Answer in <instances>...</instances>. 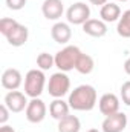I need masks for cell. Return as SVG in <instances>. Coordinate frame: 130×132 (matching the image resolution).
<instances>
[{"label": "cell", "instance_id": "cb8c5ba5", "mask_svg": "<svg viewBox=\"0 0 130 132\" xmlns=\"http://www.w3.org/2000/svg\"><path fill=\"white\" fill-rule=\"evenodd\" d=\"M9 112H11V111L8 109V106L3 103V104L0 106V125H2V126L8 121V118H9Z\"/></svg>", "mask_w": 130, "mask_h": 132}, {"label": "cell", "instance_id": "277c9868", "mask_svg": "<svg viewBox=\"0 0 130 132\" xmlns=\"http://www.w3.org/2000/svg\"><path fill=\"white\" fill-rule=\"evenodd\" d=\"M70 91V78L67 77L66 72H55L49 77L48 83V92L54 98H63L66 94Z\"/></svg>", "mask_w": 130, "mask_h": 132}, {"label": "cell", "instance_id": "9c48e42d", "mask_svg": "<svg viewBox=\"0 0 130 132\" xmlns=\"http://www.w3.org/2000/svg\"><path fill=\"white\" fill-rule=\"evenodd\" d=\"M23 83L22 72L15 68H9L2 74V86L8 91H17Z\"/></svg>", "mask_w": 130, "mask_h": 132}, {"label": "cell", "instance_id": "6da1fadb", "mask_svg": "<svg viewBox=\"0 0 130 132\" xmlns=\"http://www.w3.org/2000/svg\"><path fill=\"white\" fill-rule=\"evenodd\" d=\"M97 89L90 85H80L69 94V106L73 111L87 112L92 111L97 104Z\"/></svg>", "mask_w": 130, "mask_h": 132}, {"label": "cell", "instance_id": "603a6c76", "mask_svg": "<svg viewBox=\"0 0 130 132\" xmlns=\"http://www.w3.org/2000/svg\"><path fill=\"white\" fill-rule=\"evenodd\" d=\"M25 5H26V0H6L8 9H12V11H20L25 8Z\"/></svg>", "mask_w": 130, "mask_h": 132}, {"label": "cell", "instance_id": "e0dca14e", "mask_svg": "<svg viewBox=\"0 0 130 132\" xmlns=\"http://www.w3.org/2000/svg\"><path fill=\"white\" fill-rule=\"evenodd\" d=\"M75 69H77L80 74H83V75H89V74L95 69V60H94V57L89 55V54L81 52V55H80L78 60H77Z\"/></svg>", "mask_w": 130, "mask_h": 132}, {"label": "cell", "instance_id": "f546056e", "mask_svg": "<svg viewBox=\"0 0 130 132\" xmlns=\"http://www.w3.org/2000/svg\"><path fill=\"white\" fill-rule=\"evenodd\" d=\"M129 2H130V0H129Z\"/></svg>", "mask_w": 130, "mask_h": 132}, {"label": "cell", "instance_id": "2e32d148", "mask_svg": "<svg viewBox=\"0 0 130 132\" xmlns=\"http://www.w3.org/2000/svg\"><path fill=\"white\" fill-rule=\"evenodd\" d=\"M99 17L103 22L106 23H113V22H118L119 17H121V8L116 5V3H106L104 6H101L99 9Z\"/></svg>", "mask_w": 130, "mask_h": 132}, {"label": "cell", "instance_id": "4dcf8cb0", "mask_svg": "<svg viewBox=\"0 0 130 132\" xmlns=\"http://www.w3.org/2000/svg\"><path fill=\"white\" fill-rule=\"evenodd\" d=\"M129 123H130V121H129Z\"/></svg>", "mask_w": 130, "mask_h": 132}, {"label": "cell", "instance_id": "9a60e30c", "mask_svg": "<svg viewBox=\"0 0 130 132\" xmlns=\"http://www.w3.org/2000/svg\"><path fill=\"white\" fill-rule=\"evenodd\" d=\"M69 111H70V106H69V103L64 101L63 98H55L51 104H49V114H51V117L54 118V120H57V121H60V120H63L64 117L69 115Z\"/></svg>", "mask_w": 130, "mask_h": 132}, {"label": "cell", "instance_id": "8992f818", "mask_svg": "<svg viewBox=\"0 0 130 132\" xmlns=\"http://www.w3.org/2000/svg\"><path fill=\"white\" fill-rule=\"evenodd\" d=\"M26 120L29 123L34 125H38L41 123L44 118H46V114H48V108L44 104V101L40 98H31L28 103V108H26Z\"/></svg>", "mask_w": 130, "mask_h": 132}, {"label": "cell", "instance_id": "52a82bcc", "mask_svg": "<svg viewBox=\"0 0 130 132\" xmlns=\"http://www.w3.org/2000/svg\"><path fill=\"white\" fill-rule=\"evenodd\" d=\"M8 109L14 114H18L22 111H26L28 108V95L20 92V91H9L6 95H5V101H3Z\"/></svg>", "mask_w": 130, "mask_h": 132}, {"label": "cell", "instance_id": "44dd1931", "mask_svg": "<svg viewBox=\"0 0 130 132\" xmlns=\"http://www.w3.org/2000/svg\"><path fill=\"white\" fill-rule=\"evenodd\" d=\"M18 22L17 20H14V19H8V17H3L2 20H0V32L3 34L5 37L8 35V34L11 32L12 29H14V26L17 25Z\"/></svg>", "mask_w": 130, "mask_h": 132}, {"label": "cell", "instance_id": "30bf717a", "mask_svg": "<svg viewBox=\"0 0 130 132\" xmlns=\"http://www.w3.org/2000/svg\"><path fill=\"white\" fill-rule=\"evenodd\" d=\"M98 108H99V112L106 117L116 114V112H119V98L115 94L107 92V94L101 95V98L98 101Z\"/></svg>", "mask_w": 130, "mask_h": 132}, {"label": "cell", "instance_id": "8fae6325", "mask_svg": "<svg viewBox=\"0 0 130 132\" xmlns=\"http://www.w3.org/2000/svg\"><path fill=\"white\" fill-rule=\"evenodd\" d=\"M41 12L48 20H58L64 12V5L61 0H44L41 5Z\"/></svg>", "mask_w": 130, "mask_h": 132}, {"label": "cell", "instance_id": "ba28073f", "mask_svg": "<svg viewBox=\"0 0 130 132\" xmlns=\"http://www.w3.org/2000/svg\"><path fill=\"white\" fill-rule=\"evenodd\" d=\"M127 123H129L127 115L124 112H116V114H112L104 118L101 129H103V132H123L126 129Z\"/></svg>", "mask_w": 130, "mask_h": 132}, {"label": "cell", "instance_id": "83f0119b", "mask_svg": "<svg viewBox=\"0 0 130 132\" xmlns=\"http://www.w3.org/2000/svg\"><path fill=\"white\" fill-rule=\"evenodd\" d=\"M87 132H101V131H98V129H89Z\"/></svg>", "mask_w": 130, "mask_h": 132}, {"label": "cell", "instance_id": "4fadbf2b", "mask_svg": "<svg viewBox=\"0 0 130 132\" xmlns=\"http://www.w3.org/2000/svg\"><path fill=\"white\" fill-rule=\"evenodd\" d=\"M51 35H52V38H54L55 43L67 45V42H70V37H72V29H70L69 23L57 22V23L51 28Z\"/></svg>", "mask_w": 130, "mask_h": 132}, {"label": "cell", "instance_id": "ffe728a7", "mask_svg": "<svg viewBox=\"0 0 130 132\" xmlns=\"http://www.w3.org/2000/svg\"><path fill=\"white\" fill-rule=\"evenodd\" d=\"M37 66H38V69H41V71H48V69H51L52 66H55V57H52V55L48 54V52H40V54L37 55Z\"/></svg>", "mask_w": 130, "mask_h": 132}, {"label": "cell", "instance_id": "7a4b0ae2", "mask_svg": "<svg viewBox=\"0 0 130 132\" xmlns=\"http://www.w3.org/2000/svg\"><path fill=\"white\" fill-rule=\"evenodd\" d=\"M46 86V75L41 69H31L25 75V94L31 98H38Z\"/></svg>", "mask_w": 130, "mask_h": 132}, {"label": "cell", "instance_id": "5bb4252c", "mask_svg": "<svg viewBox=\"0 0 130 132\" xmlns=\"http://www.w3.org/2000/svg\"><path fill=\"white\" fill-rule=\"evenodd\" d=\"M83 31L84 34L90 35V37H95V38H99V37H104L107 34V23L103 22L101 19H89L84 25H83Z\"/></svg>", "mask_w": 130, "mask_h": 132}, {"label": "cell", "instance_id": "d6986e66", "mask_svg": "<svg viewBox=\"0 0 130 132\" xmlns=\"http://www.w3.org/2000/svg\"><path fill=\"white\" fill-rule=\"evenodd\" d=\"M116 32L123 38H130V9L121 14L118 25H116Z\"/></svg>", "mask_w": 130, "mask_h": 132}, {"label": "cell", "instance_id": "7c38bea8", "mask_svg": "<svg viewBox=\"0 0 130 132\" xmlns=\"http://www.w3.org/2000/svg\"><path fill=\"white\" fill-rule=\"evenodd\" d=\"M28 37H29V29H28L25 25L17 23V25L14 26V29L8 34L5 38L8 40V43H9L11 46L20 48V46H23V45L28 42Z\"/></svg>", "mask_w": 130, "mask_h": 132}, {"label": "cell", "instance_id": "5b68a950", "mask_svg": "<svg viewBox=\"0 0 130 132\" xmlns=\"http://www.w3.org/2000/svg\"><path fill=\"white\" fill-rule=\"evenodd\" d=\"M66 19L70 25H84L90 19V8L84 2H77L70 5L66 11Z\"/></svg>", "mask_w": 130, "mask_h": 132}, {"label": "cell", "instance_id": "7402d4cb", "mask_svg": "<svg viewBox=\"0 0 130 132\" xmlns=\"http://www.w3.org/2000/svg\"><path fill=\"white\" fill-rule=\"evenodd\" d=\"M121 100H123L124 104L130 106V80L124 81L123 86H121Z\"/></svg>", "mask_w": 130, "mask_h": 132}, {"label": "cell", "instance_id": "f1b7e54d", "mask_svg": "<svg viewBox=\"0 0 130 132\" xmlns=\"http://www.w3.org/2000/svg\"><path fill=\"white\" fill-rule=\"evenodd\" d=\"M118 2H127V0H118Z\"/></svg>", "mask_w": 130, "mask_h": 132}, {"label": "cell", "instance_id": "3957f363", "mask_svg": "<svg viewBox=\"0 0 130 132\" xmlns=\"http://www.w3.org/2000/svg\"><path fill=\"white\" fill-rule=\"evenodd\" d=\"M81 55V49L78 46L73 45H67L61 51H58L54 57H55V66L61 71V72H69L72 69H75L77 60Z\"/></svg>", "mask_w": 130, "mask_h": 132}, {"label": "cell", "instance_id": "484cf974", "mask_svg": "<svg viewBox=\"0 0 130 132\" xmlns=\"http://www.w3.org/2000/svg\"><path fill=\"white\" fill-rule=\"evenodd\" d=\"M0 132H15V129H14V128H11V126L3 125V126H0Z\"/></svg>", "mask_w": 130, "mask_h": 132}, {"label": "cell", "instance_id": "d4e9b609", "mask_svg": "<svg viewBox=\"0 0 130 132\" xmlns=\"http://www.w3.org/2000/svg\"><path fill=\"white\" fill-rule=\"evenodd\" d=\"M89 2L95 6H104L106 3H109V0H89Z\"/></svg>", "mask_w": 130, "mask_h": 132}, {"label": "cell", "instance_id": "4316f807", "mask_svg": "<svg viewBox=\"0 0 130 132\" xmlns=\"http://www.w3.org/2000/svg\"><path fill=\"white\" fill-rule=\"evenodd\" d=\"M124 71H126V74H127V75H130V57L124 62Z\"/></svg>", "mask_w": 130, "mask_h": 132}, {"label": "cell", "instance_id": "ac0fdd59", "mask_svg": "<svg viewBox=\"0 0 130 132\" xmlns=\"http://www.w3.org/2000/svg\"><path fill=\"white\" fill-rule=\"evenodd\" d=\"M81 129V123L80 118L75 115H67L63 120L58 121V132H80Z\"/></svg>", "mask_w": 130, "mask_h": 132}]
</instances>
